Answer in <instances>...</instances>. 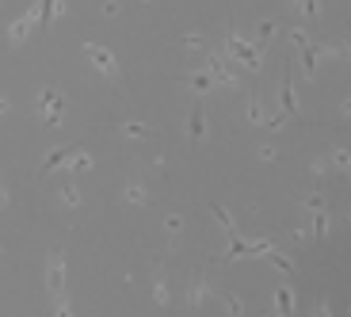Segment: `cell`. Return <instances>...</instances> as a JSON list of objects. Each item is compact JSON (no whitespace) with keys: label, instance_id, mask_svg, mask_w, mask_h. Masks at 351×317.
<instances>
[{"label":"cell","instance_id":"cell-18","mask_svg":"<svg viewBox=\"0 0 351 317\" xmlns=\"http://www.w3.org/2000/svg\"><path fill=\"white\" fill-rule=\"evenodd\" d=\"M126 199H130V203H149V195H145V187L138 184V180H130V184H126Z\"/></svg>","mask_w":351,"mask_h":317},{"label":"cell","instance_id":"cell-22","mask_svg":"<svg viewBox=\"0 0 351 317\" xmlns=\"http://www.w3.org/2000/svg\"><path fill=\"white\" fill-rule=\"evenodd\" d=\"M62 203L65 207H80V191H77V184H73V180L62 187Z\"/></svg>","mask_w":351,"mask_h":317},{"label":"cell","instance_id":"cell-8","mask_svg":"<svg viewBox=\"0 0 351 317\" xmlns=\"http://www.w3.org/2000/svg\"><path fill=\"white\" fill-rule=\"evenodd\" d=\"M77 145H62V150H50V153H46V157H43V165H38V172H43V176H46V172H53V168H62V165H69V161L73 157H77Z\"/></svg>","mask_w":351,"mask_h":317},{"label":"cell","instance_id":"cell-9","mask_svg":"<svg viewBox=\"0 0 351 317\" xmlns=\"http://www.w3.org/2000/svg\"><path fill=\"white\" fill-rule=\"evenodd\" d=\"M298 54H302V77L313 80L317 77V62H321V43H302Z\"/></svg>","mask_w":351,"mask_h":317},{"label":"cell","instance_id":"cell-19","mask_svg":"<svg viewBox=\"0 0 351 317\" xmlns=\"http://www.w3.org/2000/svg\"><path fill=\"white\" fill-rule=\"evenodd\" d=\"M210 214L218 218V226L226 229V233H233V218H229V211H226V207H221V203H210Z\"/></svg>","mask_w":351,"mask_h":317},{"label":"cell","instance_id":"cell-10","mask_svg":"<svg viewBox=\"0 0 351 317\" xmlns=\"http://www.w3.org/2000/svg\"><path fill=\"white\" fill-rule=\"evenodd\" d=\"M180 80H184V84H187L191 92H199V96H206V92L214 89V77H210V69H195V73H184Z\"/></svg>","mask_w":351,"mask_h":317},{"label":"cell","instance_id":"cell-14","mask_svg":"<svg viewBox=\"0 0 351 317\" xmlns=\"http://www.w3.org/2000/svg\"><path fill=\"white\" fill-rule=\"evenodd\" d=\"M275 31H279V23H275V19H260V27H256V46H260V50H267V46H271V38H275Z\"/></svg>","mask_w":351,"mask_h":317},{"label":"cell","instance_id":"cell-16","mask_svg":"<svg viewBox=\"0 0 351 317\" xmlns=\"http://www.w3.org/2000/svg\"><path fill=\"white\" fill-rule=\"evenodd\" d=\"M328 233V211L321 207V211H313V241H325Z\"/></svg>","mask_w":351,"mask_h":317},{"label":"cell","instance_id":"cell-11","mask_svg":"<svg viewBox=\"0 0 351 317\" xmlns=\"http://www.w3.org/2000/svg\"><path fill=\"white\" fill-rule=\"evenodd\" d=\"M187 138H191V141L206 138V115H202V104L191 107V119H187Z\"/></svg>","mask_w":351,"mask_h":317},{"label":"cell","instance_id":"cell-12","mask_svg":"<svg viewBox=\"0 0 351 317\" xmlns=\"http://www.w3.org/2000/svg\"><path fill=\"white\" fill-rule=\"evenodd\" d=\"M263 260H267V264H271V268H279V272L287 275V279H294V275H298V264H294L290 256H282L279 248H271V253L263 256Z\"/></svg>","mask_w":351,"mask_h":317},{"label":"cell","instance_id":"cell-13","mask_svg":"<svg viewBox=\"0 0 351 317\" xmlns=\"http://www.w3.org/2000/svg\"><path fill=\"white\" fill-rule=\"evenodd\" d=\"M206 294H210V287H206V279H202V275H195V279H191V287H187V309H199Z\"/></svg>","mask_w":351,"mask_h":317},{"label":"cell","instance_id":"cell-30","mask_svg":"<svg viewBox=\"0 0 351 317\" xmlns=\"http://www.w3.org/2000/svg\"><path fill=\"white\" fill-rule=\"evenodd\" d=\"M4 111H8V99H4V96H0V115H4Z\"/></svg>","mask_w":351,"mask_h":317},{"label":"cell","instance_id":"cell-29","mask_svg":"<svg viewBox=\"0 0 351 317\" xmlns=\"http://www.w3.org/2000/svg\"><path fill=\"white\" fill-rule=\"evenodd\" d=\"M306 237H313V229H306V226H294V241H306Z\"/></svg>","mask_w":351,"mask_h":317},{"label":"cell","instance_id":"cell-20","mask_svg":"<svg viewBox=\"0 0 351 317\" xmlns=\"http://www.w3.org/2000/svg\"><path fill=\"white\" fill-rule=\"evenodd\" d=\"M332 165L351 176V150H332Z\"/></svg>","mask_w":351,"mask_h":317},{"label":"cell","instance_id":"cell-5","mask_svg":"<svg viewBox=\"0 0 351 317\" xmlns=\"http://www.w3.org/2000/svg\"><path fill=\"white\" fill-rule=\"evenodd\" d=\"M35 27H38V0L23 12V16L16 19V23L8 27V43H12V46H19L23 38H31V31H35Z\"/></svg>","mask_w":351,"mask_h":317},{"label":"cell","instance_id":"cell-23","mask_svg":"<svg viewBox=\"0 0 351 317\" xmlns=\"http://www.w3.org/2000/svg\"><path fill=\"white\" fill-rule=\"evenodd\" d=\"M294 4H298V12L306 19H317V12H321V0H294Z\"/></svg>","mask_w":351,"mask_h":317},{"label":"cell","instance_id":"cell-17","mask_svg":"<svg viewBox=\"0 0 351 317\" xmlns=\"http://www.w3.org/2000/svg\"><path fill=\"white\" fill-rule=\"evenodd\" d=\"M248 123L252 126H263V107H260V96H248Z\"/></svg>","mask_w":351,"mask_h":317},{"label":"cell","instance_id":"cell-33","mask_svg":"<svg viewBox=\"0 0 351 317\" xmlns=\"http://www.w3.org/2000/svg\"><path fill=\"white\" fill-rule=\"evenodd\" d=\"M348 58H351V35H348Z\"/></svg>","mask_w":351,"mask_h":317},{"label":"cell","instance_id":"cell-25","mask_svg":"<svg viewBox=\"0 0 351 317\" xmlns=\"http://www.w3.org/2000/svg\"><path fill=\"white\" fill-rule=\"evenodd\" d=\"M69 165H73V172H88V168H92V157H88V153H77Z\"/></svg>","mask_w":351,"mask_h":317},{"label":"cell","instance_id":"cell-2","mask_svg":"<svg viewBox=\"0 0 351 317\" xmlns=\"http://www.w3.org/2000/svg\"><path fill=\"white\" fill-rule=\"evenodd\" d=\"M226 50H229V58L237 65H245L248 73H256V69H263V50L256 43H248L245 35H241L237 27H229V35H226Z\"/></svg>","mask_w":351,"mask_h":317},{"label":"cell","instance_id":"cell-15","mask_svg":"<svg viewBox=\"0 0 351 317\" xmlns=\"http://www.w3.org/2000/svg\"><path fill=\"white\" fill-rule=\"evenodd\" d=\"M275 314H282V317L294 314V291H290L287 283H282L279 291H275Z\"/></svg>","mask_w":351,"mask_h":317},{"label":"cell","instance_id":"cell-27","mask_svg":"<svg viewBox=\"0 0 351 317\" xmlns=\"http://www.w3.org/2000/svg\"><path fill=\"white\" fill-rule=\"evenodd\" d=\"M165 229H168V233H180V229H184V218H180V214H168V218H165Z\"/></svg>","mask_w":351,"mask_h":317},{"label":"cell","instance_id":"cell-24","mask_svg":"<svg viewBox=\"0 0 351 317\" xmlns=\"http://www.w3.org/2000/svg\"><path fill=\"white\" fill-rule=\"evenodd\" d=\"M123 134H126V138H145L149 130H145V123H138V119H130V123H123Z\"/></svg>","mask_w":351,"mask_h":317},{"label":"cell","instance_id":"cell-6","mask_svg":"<svg viewBox=\"0 0 351 317\" xmlns=\"http://www.w3.org/2000/svg\"><path fill=\"white\" fill-rule=\"evenodd\" d=\"M84 54L88 58H92V65H96L99 73H104V77H119V62H114V54L107 50V46H99V43H84Z\"/></svg>","mask_w":351,"mask_h":317},{"label":"cell","instance_id":"cell-31","mask_svg":"<svg viewBox=\"0 0 351 317\" xmlns=\"http://www.w3.org/2000/svg\"><path fill=\"white\" fill-rule=\"evenodd\" d=\"M4 203H8V195H4V187H0V207H4Z\"/></svg>","mask_w":351,"mask_h":317},{"label":"cell","instance_id":"cell-28","mask_svg":"<svg viewBox=\"0 0 351 317\" xmlns=\"http://www.w3.org/2000/svg\"><path fill=\"white\" fill-rule=\"evenodd\" d=\"M302 203H306L309 211H321V207H325V199H321V191H313V195H306V199H302Z\"/></svg>","mask_w":351,"mask_h":317},{"label":"cell","instance_id":"cell-26","mask_svg":"<svg viewBox=\"0 0 351 317\" xmlns=\"http://www.w3.org/2000/svg\"><path fill=\"white\" fill-rule=\"evenodd\" d=\"M226 306H229V314H245V298L241 294H226Z\"/></svg>","mask_w":351,"mask_h":317},{"label":"cell","instance_id":"cell-4","mask_svg":"<svg viewBox=\"0 0 351 317\" xmlns=\"http://www.w3.org/2000/svg\"><path fill=\"white\" fill-rule=\"evenodd\" d=\"M46 291H50V298H65V253L62 248H53L46 256Z\"/></svg>","mask_w":351,"mask_h":317},{"label":"cell","instance_id":"cell-21","mask_svg":"<svg viewBox=\"0 0 351 317\" xmlns=\"http://www.w3.org/2000/svg\"><path fill=\"white\" fill-rule=\"evenodd\" d=\"M153 302H157V306H165L168 302V283H165V275L157 272V283H153Z\"/></svg>","mask_w":351,"mask_h":317},{"label":"cell","instance_id":"cell-1","mask_svg":"<svg viewBox=\"0 0 351 317\" xmlns=\"http://www.w3.org/2000/svg\"><path fill=\"white\" fill-rule=\"evenodd\" d=\"M290 119H298V96H294V62H287L282 69V89H279V111L271 119H263L267 130H282Z\"/></svg>","mask_w":351,"mask_h":317},{"label":"cell","instance_id":"cell-7","mask_svg":"<svg viewBox=\"0 0 351 317\" xmlns=\"http://www.w3.org/2000/svg\"><path fill=\"white\" fill-rule=\"evenodd\" d=\"M206 69H210L214 84H229V89H237V73L229 69V62H226V58H221V54L206 50Z\"/></svg>","mask_w":351,"mask_h":317},{"label":"cell","instance_id":"cell-3","mask_svg":"<svg viewBox=\"0 0 351 317\" xmlns=\"http://www.w3.org/2000/svg\"><path fill=\"white\" fill-rule=\"evenodd\" d=\"M38 111H43V123L53 126V130H62V119H65V96L58 84H46L38 92Z\"/></svg>","mask_w":351,"mask_h":317},{"label":"cell","instance_id":"cell-32","mask_svg":"<svg viewBox=\"0 0 351 317\" xmlns=\"http://www.w3.org/2000/svg\"><path fill=\"white\" fill-rule=\"evenodd\" d=\"M343 115H351V99H348V104H343Z\"/></svg>","mask_w":351,"mask_h":317}]
</instances>
